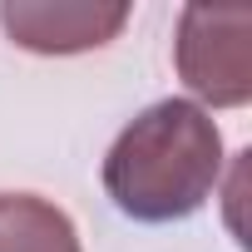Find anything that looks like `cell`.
I'll list each match as a JSON object with an SVG mask.
<instances>
[{
    "label": "cell",
    "mask_w": 252,
    "mask_h": 252,
    "mask_svg": "<svg viewBox=\"0 0 252 252\" xmlns=\"http://www.w3.org/2000/svg\"><path fill=\"white\" fill-rule=\"evenodd\" d=\"M218 124L188 99H163L144 109L104 158V188L114 208L139 222H173L198 213L218 188Z\"/></svg>",
    "instance_id": "obj_1"
},
{
    "label": "cell",
    "mask_w": 252,
    "mask_h": 252,
    "mask_svg": "<svg viewBox=\"0 0 252 252\" xmlns=\"http://www.w3.org/2000/svg\"><path fill=\"white\" fill-rule=\"evenodd\" d=\"M178 74L208 104H247L252 94V10L188 5L178 20Z\"/></svg>",
    "instance_id": "obj_2"
},
{
    "label": "cell",
    "mask_w": 252,
    "mask_h": 252,
    "mask_svg": "<svg viewBox=\"0 0 252 252\" xmlns=\"http://www.w3.org/2000/svg\"><path fill=\"white\" fill-rule=\"evenodd\" d=\"M129 20V5H89V0H5L0 5V25L10 30L15 45L35 55H79L104 40H114Z\"/></svg>",
    "instance_id": "obj_3"
},
{
    "label": "cell",
    "mask_w": 252,
    "mask_h": 252,
    "mask_svg": "<svg viewBox=\"0 0 252 252\" xmlns=\"http://www.w3.org/2000/svg\"><path fill=\"white\" fill-rule=\"evenodd\" d=\"M0 252H79V237L55 203L35 193H0Z\"/></svg>",
    "instance_id": "obj_4"
}]
</instances>
